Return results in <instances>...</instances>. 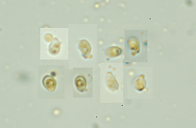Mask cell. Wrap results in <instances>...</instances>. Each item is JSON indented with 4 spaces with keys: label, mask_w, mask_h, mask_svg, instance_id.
Wrapping results in <instances>:
<instances>
[{
    "label": "cell",
    "mask_w": 196,
    "mask_h": 128,
    "mask_svg": "<svg viewBox=\"0 0 196 128\" xmlns=\"http://www.w3.org/2000/svg\"><path fill=\"white\" fill-rule=\"evenodd\" d=\"M136 81L135 86L136 89L139 90H142L144 87L145 85V81L144 78L140 76Z\"/></svg>",
    "instance_id": "5b68a950"
},
{
    "label": "cell",
    "mask_w": 196,
    "mask_h": 128,
    "mask_svg": "<svg viewBox=\"0 0 196 128\" xmlns=\"http://www.w3.org/2000/svg\"><path fill=\"white\" fill-rule=\"evenodd\" d=\"M82 43L81 48L84 55H87L91 51V47L89 44L86 41H84Z\"/></svg>",
    "instance_id": "8992f818"
},
{
    "label": "cell",
    "mask_w": 196,
    "mask_h": 128,
    "mask_svg": "<svg viewBox=\"0 0 196 128\" xmlns=\"http://www.w3.org/2000/svg\"><path fill=\"white\" fill-rule=\"evenodd\" d=\"M122 53V49L116 46H112L107 48L105 51L106 55L109 58H114L120 55Z\"/></svg>",
    "instance_id": "277c9868"
},
{
    "label": "cell",
    "mask_w": 196,
    "mask_h": 128,
    "mask_svg": "<svg viewBox=\"0 0 196 128\" xmlns=\"http://www.w3.org/2000/svg\"><path fill=\"white\" fill-rule=\"evenodd\" d=\"M74 84L77 90L81 92L84 91L86 88V80L84 77L82 76H78L75 78Z\"/></svg>",
    "instance_id": "3957f363"
},
{
    "label": "cell",
    "mask_w": 196,
    "mask_h": 128,
    "mask_svg": "<svg viewBox=\"0 0 196 128\" xmlns=\"http://www.w3.org/2000/svg\"><path fill=\"white\" fill-rule=\"evenodd\" d=\"M105 82L108 88L112 91H117L118 88V83L113 74L111 72H108L107 74Z\"/></svg>",
    "instance_id": "6da1fadb"
},
{
    "label": "cell",
    "mask_w": 196,
    "mask_h": 128,
    "mask_svg": "<svg viewBox=\"0 0 196 128\" xmlns=\"http://www.w3.org/2000/svg\"><path fill=\"white\" fill-rule=\"evenodd\" d=\"M43 85L45 88L50 91H53L55 90L56 83L54 78L49 76H46L42 80Z\"/></svg>",
    "instance_id": "7a4b0ae2"
},
{
    "label": "cell",
    "mask_w": 196,
    "mask_h": 128,
    "mask_svg": "<svg viewBox=\"0 0 196 128\" xmlns=\"http://www.w3.org/2000/svg\"><path fill=\"white\" fill-rule=\"evenodd\" d=\"M128 44L130 50H135L138 48V44L137 41L133 39H130L128 41Z\"/></svg>",
    "instance_id": "52a82bcc"
}]
</instances>
